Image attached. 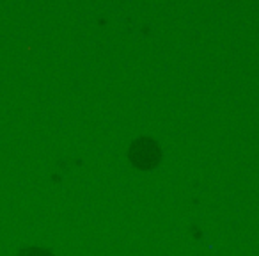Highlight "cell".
Instances as JSON below:
<instances>
[{"instance_id": "7a4b0ae2", "label": "cell", "mask_w": 259, "mask_h": 256, "mask_svg": "<svg viewBox=\"0 0 259 256\" xmlns=\"http://www.w3.org/2000/svg\"><path fill=\"white\" fill-rule=\"evenodd\" d=\"M16 256H55V254L43 247H25V249H22Z\"/></svg>"}, {"instance_id": "6da1fadb", "label": "cell", "mask_w": 259, "mask_h": 256, "mask_svg": "<svg viewBox=\"0 0 259 256\" xmlns=\"http://www.w3.org/2000/svg\"><path fill=\"white\" fill-rule=\"evenodd\" d=\"M141 159L144 160L142 167L151 166V164L156 162V159H158V150H156V146L153 144L151 141H139L137 144H135V148H132V160H134L135 164H139Z\"/></svg>"}]
</instances>
